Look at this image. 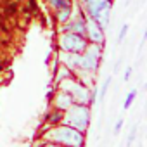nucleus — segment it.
Segmentation results:
<instances>
[{"mask_svg": "<svg viewBox=\"0 0 147 147\" xmlns=\"http://www.w3.org/2000/svg\"><path fill=\"white\" fill-rule=\"evenodd\" d=\"M130 75H131V67H126V71H125V80H130Z\"/></svg>", "mask_w": 147, "mask_h": 147, "instance_id": "obj_19", "label": "nucleus"}, {"mask_svg": "<svg viewBox=\"0 0 147 147\" xmlns=\"http://www.w3.org/2000/svg\"><path fill=\"white\" fill-rule=\"evenodd\" d=\"M49 4H50V5H54V7H55V11H61V9H64V7H69L67 0H49Z\"/></svg>", "mask_w": 147, "mask_h": 147, "instance_id": "obj_10", "label": "nucleus"}, {"mask_svg": "<svg viewBox=\"0 0 147 147\" xmlns=\"http://www.w3.org/2000/svg\"><path fill=\"white\" fill-rule=\"evenodd\" d=\"M52 138L61 142V144H66V145H83L82 131H78L73 126H61V128L54 130L52 131Z\"/></svg>", "mask_w": 147, "mask_h": 147, "instance_id": "obj_3", "label": "nucleus"}, {"mask_svg": "<svg viewBox=\"0 0 147 147\" xmlns=\"http://www.w3.org/2000/svg\"><path fill=\"white\" fill-rule=\"evenodd\" d=\"M73 104V99H71V95L67 94V92H62L61 95H59V99H57V107L59 109H66V107H69Z\"/></svg>", "mask_w": 147, "mask_h": 147, "instance_id": "obj_9", "label": "nucleus"}, {"mask_svg": "<svg viewBox=\"0 0 147 147\" xmlns=\"http://www.w3.org/2000/svg\"><path fill=\"white\" fill-rule=\"evenodd\" d=\"M67 75H69V73H67V69H66V67H64V69H61V73H59V78H57V80H62V76H64V78H66V76H67Z\"/></svg>", "mask_w": 147, "mask_h": 147, "instance_id": "obj_16", "label": "nucleus"}, {"mask_svg": "<svg viewBox=\"0 0 147 147\" xmlns=\"http://www.w3.org/2000/svg\"><path fill=\"white\" fill-rule=\"evenodd\" d=\"M16 7H18L16 4H11V5H7V12H9V14H14V12H16Z\"/></svg>", "mask_w": 147, "mask_h": 147, "instance_id": "obj_17", "label": "nucleus"}, {"mask_svg": "<svg viewBox=\"0 0 147 147\" xmlns=\"http://www.w3.org/2000/svg\"><path fill=\"white\" fill-rule=\"evenodd\" d=\"M99 59H100V47L99 45H92V47H85V54L83 57H80V67L85 69H97L99 66Z\"/></svg>", "mask_w": 147, "mask_h": 147, "instance_id": "obj_5", "label": "nucleus"}, {"mask_svg": "<svg viewBox=\"0 0 147 147\" xmlns=\"http://www.w3.org/2000/svg\"><path fill=\"white\" fill-rule=\"evenodd\" d=\"M88 16L100 26L106 28L109 24V12H111V0H83Z\"/></svg>", "mask_w": 147, "mask_h": 147, "instance_id": "obj_1", "label": "nucleus"}, {"mask_svg": "<svg viewBox=\"0 0 147 147\" xmlns=\"http://www.w3.org/2000/svg\"><path fill=\"white\" fill-rule=\"evenodd\" d=\"M121 126H123V119H119V121L116 123V126H114V133H119V130H121Z\"/></svg>", "mask_w": 147, "mask_h": 147, "instance_id": "obj_18", "label": "nucleus"}, {"mask_svg": "<svg viewBox=\"0 0 147 147\" xmlns=\"http://www.w3.org/2000/svg\"><path fill=\"white\" fill-rule=\"evenodd\" d=\"M135 97H137V90H131V92L126 95V100H125V106H123V107H125V109H128V107L131 106V102L135 100Z\"/></svg>", "mask_w": 147, "mask_h": 147, "instance_id": "obj_12", "label": "nucleus"}, {"mask_svg": "<svg viewBox=\"0 0 147 147\" xmlns=\"http://www.w3.org/2000/svg\"><path fill=\"white\" fill-rule=\"evenodd\" d=\"M64 31H73V33L85 35V23H83V21H75V24H67V26H64Z\"/></svg>", "mask_w": 147, "mask_h": 147, "instance_id": "obj_8", "label": "nucleus"}, {"mask_svg": "<svg viewBox=\"0 0 147 147\" xmlns=\"http://www.w3.org/2000/svg\"><path fill=\"white\" fill-rule=\"evenodd\" d=\"M47 119H49V121H59V119H62V113H61V111L52 113V114H49V116H47Z\"/></svg>", "mask_w": 147, "mask_h": 147, "instance_id": "obj_13", "label": "nucleus"}, {"mask_svg": "<svg viewBox=\"0 0 147 147\" xmlns=\"http://www.w3.org/2000/svg\"><path fill=\"white\" fill-rule=\"evenodd\" d=\"M126 31H128V24H123V28H121V31H119V36H118V43H119V42H123V38H125V35H126Z\"/></svg>", "mask_w": 147, "mask_h": 147, "instance_id": "obj_14", "label": "nucleus"}, {"mask_svg": "<svg viewBox=\"0 0 147 147\" xmlns=\"http://www.w3.org/2000/svg\"><path fill=\"white\" fill-rule=\"evenodd\" d=\"M69 12H71V9H69V7L61 9V11H59V14H57L59 23H66V21H67V18H69Z\"/></svg>", "mask_w": 147, "mask_h": 147, "instance_id": "obj_11", "label": "nucleus"}, {"mask_svg": "<svg viewBox=\"0 0 147 147\" xmlns=\"http://www.w3.org/2000/svg\"><path fill=\"white\" fill-rule=\"evenodd\" d=\"M109 83H111V80L107 78V80H106V83H104V87H102V92H100V99H102V97H104V94L107 92V87H109Z\"/></svg>", "mask_w": 147, "mask_h": 147, "instance_id": "obj_15", "label": "nucleus"}, {"mask_svg": "<svg viewBox=\"0 0 147 147\" xmlns=\"http://www.w3.org/2000/svg\"><path fill=\"white\" fill-rule=\"evenodd\" d=\"M61 47L62 50L66 52H73V54H78V52H83L85 47H87V40L83 38V35L80 33H66L62 38H61Z\"/></svg>", "mask_w": 147, "mask_h": 147, "instance_id": "obj_4", "label": "nucleus"}, {"mask_svg": "<svg viewBox=\"0 0 147 147\" xmlns=\"http://www.w3.org/2000/svg\"><path fill=\"white\" fill-rule=\"evenodd\" d=\"M85 33L88 35V38L95 43H100L104 40V35H102V28L90 18L87 23H85Z\"/></svg>", "mask_w": 147, "mask_h": 147, "instance_id": "obj_6", "label": "nucleus"}, {"mask_svg": "<svg viewBox=\"0 0 147 147\" xmlns=\"http://www.w3.org/2000/svg\"><path fill=\"white\" fill-rule=\"evenodd\" d=\"M64 121L76 128L78 131H85V128L88 126V107H85L83 104H78V106H73L66 116H62Z\"/></svg>", "mask_w": 147, "mask_h": 147, "instance_id": "obj_2", "label": "nucleus"}, {"mask_svg": "<svg viewBox=\"0 0 147 147\" xmlns=\"http://www.w3.org/2000/svg\"><path fill=\"white\" fill-rule=\"evenodd\" d=\"M69 95H71V99L78 100V104H85V102L88 100V92H87L83 87H80V85H75V87H73V92H69Z\"/></svg>", "mask_w": 147, "mask_h": 147, "instance_id": "obj_7", "label": "nucleus"}]
</instances>
